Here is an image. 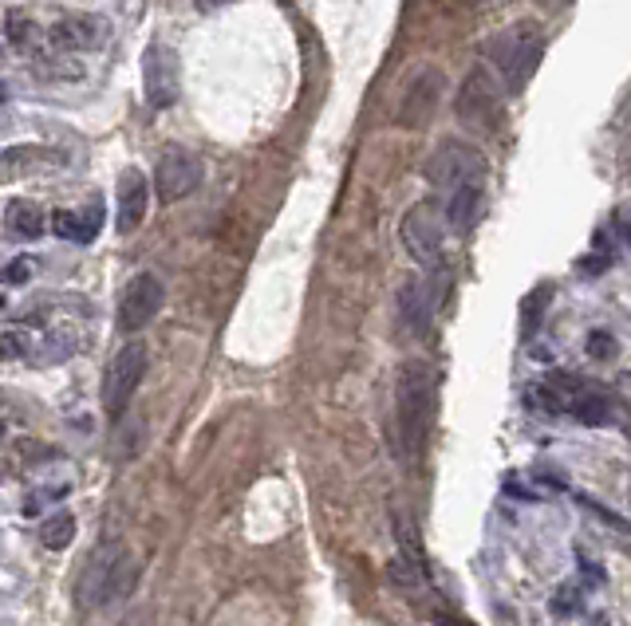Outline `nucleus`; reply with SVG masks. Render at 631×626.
I'll list each match as a JSON object with an SVG mask.
<instances>
[{
	"label": "nucleus",
	"instance_id": "1",
	"mask_svg": "<svg viewBox=\"0 0 631 626\" xmlns=\"http://www.w3.org/2000/svg\"><path fill=\"white\" fill-rule=\"evenodd\" d=\"M438 414V378L426 363H403L395 386V430L406 453H418L434 430Z\"/></svg>",
	"mask_w": 631,
	"mask_h": 626
},
{
	"label": "nucleus",
	"instance_id": "2",
	"mask_svg": "<svg viewBox=\"0 0 631 626\" xmlns=\"http://www.w3.org/2000/svg\"><path fill=\"white\" fill-rule=\"evenodd\" d=\"M529 398L545 414H576L588 426L612 421V398L600 386L588 383V378H580V374H548Z\"/></svg>",
	"mask_w": 631,
	"mask_h": 626
},
{
	"label": "nucleus",
	"instance_id": "3",
	"mask_svg": "<svg viewBox=\"0 0 631 626\" xmlns=\"http://www.w3.org/2000/svg\"><path fill=\"white\" fill-rule=\"evenodd\" d=\"M541 52H545V40H541V29L533 20H521L513 29L498 32V36L486 44V56H490L493 72L501 75V84L505 91H521V87L533 79L541 64Z\"/></svg>",
	"mask_w": 631,
	"mask_h": 626
},
{
	"label": "nucleus",
	"instance_id": "4",
	"mask_svg": "<svg viewBox=\"0 0 631 626\" xmlns=\"http://www.w3.org/2000/svg\"><path fill=\"white\" fill-rule=\"evenodd\" d=\"M443 206L438 201H418L403 213V224H399V241L411 253V261L423 264L426 272L443 268Z\"/></svg>",
	"mask_w": 631,
	"mask_h": 626
},
{
	"label": "nucleus",
	"instance_id": "5",
	"mask_svg": "<svg viewBox=\"0 0 631 626\" xmlns=\"http://www.w3.org/2000/svg\"><path fill=\"white\" fill-rule=\"evenodd\" d=\"M481 178H486V158H481V150L470 146V142H458V139L443 142V146L431 154V162H426V182H431L434 189H443V194Z\"/></svg>",
	"mask_w": 631,
	"mask_h": 626
},
{
	"label": "nucleus",
	"instance_id": "6",
	"mask_svg": "<svg viewBox=\"0 0 631 626\" xmlns=\"http://www.w3.org/2000/svg\"><path fill=\"white\" fill-rule=\"evenodd\" d=\"M142 374H146V347L127 343L115 351L111 366H107V383H104V410L111 418H123V410L131 406L134 391H139Z\"/></svg>",
	"mask_w": 631,
	"mask_h": 626
},
{
	"label": "nucleus",
	"instance_id": "7",
	"mask_svg": "<svg viewBox=\"0 0 631 626\" xmlns=\"http://www.w3.org/2000/svg\"><path fill=\"white\" fill-rule=\"evenodd\" d=\"M202 186V158L186 146H166L159 154V166H154V194L174 206L182 197H189Z\"/></svg>",
	"mask_w": 631,
	"mask_h": 626
},
{
	"label": "nucleus",
	"instance_id": "8",
	"mask_svg": "<svg viewBox=\"0 0 631 626\" xmlns=\"http://www.w3.org/2000/svg\"><path fill=\"white\" fill-rule=\"evenodd\" d=\"M454 114H458V122L470 127V131H493V127H498L501 91L490 79V72L466 75L463 91H458V99H454Z\"/></svg>",
	"mask_w": 631,
	"mask_h": 626
},
{
	"label": "nucleus",
	"instance_id": "9",
	"mask_svg": "<svg viewBox=\"0 0 631 626\" xmlns=\"http://www.w3.org/2000/svg\"><path fill=\"white\" fill-rule=\"evenodd\" d=\"M142 91H146V103L154 111L170 107L178 99L182 91V64H178V52L166 44H151L146 56H142Z\"/></svg>",
	"mask_w": 631,
	"mask_h": 626
},
{
	"label": "nucleus",
	"instance_id": "10",
	"mask_svg": "<svg viewBox=\"0 0 631 626\" xmlns=\"http://www.w3.org/2000/svg\"><path fill=\"white\" fill-rule=\"evenodd\" d=\"M162 281L154 276V272H139L131 284H127L123 299H119V328L123 331H139L146 328L154 316H159L162 308Z\"/></svg>",
	"mask_w": 631,
	"mask_h": 626
},
{
	"label": "nucleus",
	"instance_id": "11",
	"mask_svg": "<svg viewBox=\"0 0 631 626\" xmlns=\"http://www.w3.org/2000/svg\"><path fill=\"white\" fill-rule=\"evenodd\" d=\"M438 299H443V292H438V281H431V276H426V281L403 284V292H399V323H403L406 336L423 339L426 331H431Z\"/></svg>",
	"mask_w": 631,
	"mask_h": 626
},
{
	"label": "nucleus",
	"instance_id": "12",
	"mask_svg": "<svg viewBox=\"0 0 631 626\" xmlns=\"http://www.w3.org/2000/svg\"><path fill=\"white\" fill-rule=\"evenodd\" d=\"M119 556H123L119 543H104V548H95V552L87 556L84 571H79V587H76V598L84 611L104 607L107 603V583H111V571L115 563H119Z\"/></svg>",
	"mask_w": 631,
	"mask_h": 626
},
{
	"label": "nucleus",
	"instance_id": "13",
	"mask_svg": "<svg viewBox=\"0 0 631 626\" xmlns=\"http://www.w3.org/2000/svg\"><path fill=\"white\" fill-rule=\"evenodd\" d=\"M438 99H443V75L438 72H423L415 79V84L406 87L403 103H399V127H406V131H423L426 122H431V114L438 111Z\"/></svg>",
	"mask_w": 631,
	"mask_h": 626
},
{
	"label": "nucleus",
	"instance_id": "14",
	"mask_svg": "<svg viewBox=\"0 0 631 626\" xmlns=\"http://www.w3.org/2000/svg\"><path fill=\"white\" fill-rule=\"evenodd\" d=\"M481 201H486V186L481 182H466V186H454L446 194V209H443V221L450 224L454 233L466 237L474 233V224L481 217Z\"/></svg>",
	"mask_w": 631,
	"mask_h": 626
},
{
	"label": "nucleus",
	"instance_id": "15",
	"mask_svg": "<svg viewBox=\"0 0 631 626\" xmlns=\"http://www.w3.org/2000/svg\"><path fill=\"white\" fill-rule=\"evenodd\" d=\"M146 197H151V186H146V174L142 169H123L119 178V233H134L146 217Z\"/></svg>",
	"mask_w": 631,
	"mask_h": 626
},
{
	"label": "nucleus",
	"instance_id": "16",
	"mask_svg": "<svg viewBox=\"0 0 631 626\" xmlns=\"http://www.w3.org/2000/svg\"><path fill=\"white\" fill-rule=\"evenodd\" d=\"M52 229H56V237H64V241H76V244H91L95 237H99V229H104V201H91L87 209H59V213H52Z\"/></svg>",
	"mask_w": 631,
	"mask_h": 626
},
{
	"label": "nucleus",
	"instance_id": "17",
	"mask_svg": "<svg viewBox=\"0 0 631 626\" xmlns=\"http://www.w3.org/2000/svg\"><path fill=\"white\" fill-rule=\"evenodd\" d=\"M107 36H111V32H107V20L99 17H67L52 29V40L64 47H99Z\"/></svg>",
	"mask_w": 631,
	"mask_h": 626
},
{
	"label": "nucleus",
	"instance_id": "18",
	"mask_svg": "<svg viewBox=\"0 0 631 626\" xmlns=\"http://www.w3.org/2000/svg\"><path fill=\"white\" fill-rule=\"evenodd\" d=\"M4 224H9V233L17 237V241H36V237L44 233V209H40L36 201L17 197V201H9V209H4Z\"/></svg>",
	"mask_w": 631,
	"mask_h": 626
},
{
	"label": "nucleus",
	"instance_id": "19",
	"mask_svg": "<svg viewBox=\"0 0 631 626\" xmlns=\"http://www.w3.org/2000/svg\"><path fill=\"white\" fill-rule=\"evenodd\" d=\"M40 162H47V166H56L59 154H52V150H40V146L4 150V154H0V174H12V169H32V166H40Z\"/></svg>",
	"mask_w": 631,
	"mask_h": 626
},
{
	"label": "nucleus",
	"instance_id": "20",
	"mask_svg": "<svg viewBox=\"0 0 631 626\" xmlns=\"http://www.w3.org/2000/svg\"><path fill=\"white\" fill-rule=\"evenodd\" d=\"M40 540L52 548V552H59V548H67V543L76 540V516L72 513H56L47 516L44 528H40Z\"/></svg>",
	"mask_w": 631,
	"mask_h": 626
},
{
	"label": "nucleus",
	"instance_id": "21",
	"mask_svg": "<svg viewBox=\"0 0 631 626\" xmlns=\"http://www.w3.org/2000/svg\"><path fill=\"white\" fill-rule=\"evenodd\" d=\"M134 583H139V563H134V556H119V563H115L111 571V583H107V603H115V598H127L134 591Z\"/></svg>",
	"mask_w": 631,
	"mask_h": 626
},
{
	"label": "nucleus",
	"instance_id": "22",
	"mask_svg": "<svg viewBox=\"0 0 631 626\" xmlns=\"http://www.w3.org/2000/svg\"><path fill=\"white\" fill-rule=\"evenodd\" d=\"M24 355V343H20V336H12V331H0V359L4 363H12V359Z\"/></svg>",
	"mask_w": 631,
	"mask_h": 626
},
{
	"label": "nucleus",
	"instance_id": "23",
	"mask_svg": "<svg viewBox=\"0 0 631 626\" xmlns=\"http://www.w3.org/2000/svg\"><path fill=\"white\" fill-rule=\"evenodd\" d=\"M588 347H592V355H596V359H612V351H616L612 336H600V331H596L592 343H588Z\"/></svg>",
	"mask_w": 631,
	"mask_h": 626
},
{
	"label": "nucleus",
	"instance_id": "24",
	"mask_svg": "<svg viewBox=\"0 0 631 626\" xmlns=\"http://www.w3.org/2000/svg\"><path fill=\"white\" fill-rule=\"evenodd\" d=\"M24 276H29V261H17L9 272H4V281H9V284H20Z\"/></svg>",
	"mask_w": 631,
	"mask_h": 626
},
{
	"label": "nucleus",
	"instance_id": "25",
	"mask_svg": "<svg viewBox=\"0 0 631 626\" xmlns=\"http://www.w3.org/2000/svg\"><path fill=\"white\" fill-rule=\"evenodd\" d=\"M438 626H474V623H466V618L458 615H438Z\"/></svg>",
	"mask_w": 631,
	"mask_h": 626
},
{
	"label": "nucleus",
	"instance_id": "26",
	"mask_svg": "<svg viewBox=\"0 0 631 626\" xmlns=\"http://www.w3.org/2000/svg\"><path fill=\"white\" fill-rule=\"evenodd\" d=\"M0 99H9V87H0Z\"/></svg>",
	"mask_w": 631,
	"mask_h": 626
},
{
	"label": "nucleus",
	"instance_id": "27",
	"mask_svg": "<svg viewBox=\"0 0 631 626\" xmlns=\"http://www.w3.org/2000/svg\"><path fill=\"white\" fill-rule=\"evenodd\" d=\"M0 438H4V421H0Z\"/></svg>",
	"mask_w": 631,
	"mask_h": 626
}]
</instances>
